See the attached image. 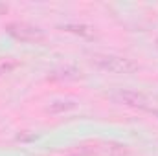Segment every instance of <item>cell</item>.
I'll use <instances>...</instances> for the list:
<instances>
[{
	"label": "cell",
	"mask_w": 158,
	"mask_h": 156,
	"mask_svg": "<svg viewBox=\"0 0 158 156\" xmlns=\"http://www.w3.org/2000/svg\"><path fill=\"white\" fill-rule=\"evenodd\" d=\"M118 99L123 101L125 105H131V107H138V109H147V101L142 94H136V92H121L118 94Z\"/></svg>",
	"instance_id": "obj_2"
},
{
	"label": "cell",
	"mask_w": 158,
	"mask_h": 156,
	"mask_svg": "<svg viewBox=\"0 0 158 156\" xmlns=\"http://www.w3.org/2000/svg\"><path fill=\"white\" fill-rule=\"evenodd\" d=\"M98 66L107 70V72H112V74H131L134 70H138V64L127 57H99L98 61Z\"/></svg>",
	"instance_id": "obj_1"
},
{
	"label": "cell",
	"mask_w": 158,
	"mask_h": 156,
	"mask_svg": "<svg viewBox=\"0 0 158 156\" xmlns=\"http://www.w3.org/2000/svg\"><path fill=\"white\" fill-rule=\"evenodd\" d=\"M70 109H74L72 101H55L48 107V110L53 112V114H59V112H64V110H70Z\"/></svg>",
	"instance_id": "obj_3"
}]
</instances>
